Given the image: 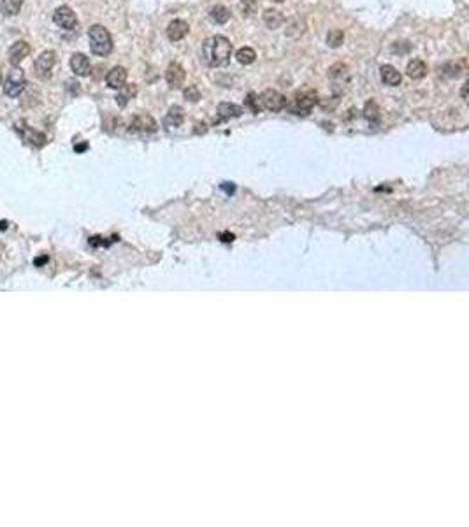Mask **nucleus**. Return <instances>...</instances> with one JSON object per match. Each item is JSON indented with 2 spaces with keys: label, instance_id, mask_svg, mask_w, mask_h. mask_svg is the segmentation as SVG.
Returning <instances> with one entry per match:
<instances>
[{
  "label": "nucleus",
  "instance_id": "1",
  "mask_svg": "<svg viewBox=\"0 0 469 527\" xmlns=\"http://www.w3.org/2000/svg\"><path fill=\"white\" fill-rule=\"evenodd\" d=\"M232 56V43L225 36H213L202 44V60L211 67H223Z\"/></svg>",
  "mask_w": 469,
  "mask_h": 527
},
{
  "label": "nucleus",
  "instance_id": "2",
  "mask_svg": "<svg viewBox=\"0 0 469 527\" xmlns=\"http://www.w3.org/2000/svg\"><path fill=\"white\" fill-rule=\"evenodd\" d=\"M88 39H90V49L97 56H107L113 51V37L104 28L102 25H93L88 30Z\"/></svg>",
  "mask_w": 469,
  "mask_h": 527
},
{
  "label": "nucleus",
  "instance_id": "3",
  "mask_svg": "<svg viewBox=\"0 0 469 527\" xmlns=\"http://www.w3.org/2000/svg\"><path fill=\"white\" fill-rule=\"evenodd\" d=\"M318 102V93L311 88H304L297 91L294 97V113L296 114H309V111Z\"/></svg>",
  "mask_w": 469,
  "mask_h": 527
},
{
  "label": "nucleus",
  "instance_id": "4",
  "mask_svg": "<svg viewBox=\"0 0 469 527\" xmlns=\"http://www.w3.org/2000/svg\"><path fill=\"white\" fill-rule=\"evenodd\" d=\"M56 63V53L53 49H46L43 51L34 62V71L39 79H49L51 78V71Z\"/></svg>",
  "mask_w": 469,
  "mask_h": 527
},
{
  "label": "nucleus",
  "instance_id": "5",
  "mask_svg": "<svg viewBox=\"0 0 469 527\" xmlns=\"http://www.w3.org/2000/svg\"><path fill=\"white\" fill-rule=\"evenodd\" d=\"M25 87H27L25 72H23V69H20L18 65H16V67L9 72V78L4 85V93L7 95V97L14 98V97H18V95H21V91L25 90Z\"/></svg>",
  "mask_w": 469,
  "mask_h": 527
},
{
  "label": "nucleus",
  "instance_id": "6",
  "mask_svg": "<svg viewBox=\"0 0 469 527\" xmlns=\"http://www.w3.org/2000/svg\"><path fill=\"white\" fill-rule=\"evenodd\" d=\"M258 102H260V106L264 107V109L272 111V113H278V111L287 107V98H285V95H281L280 91H276V90H272V88H267V90L262 91L260 97H258Z\"/></svg>",
  "mask_w": 469,
  "mask_h": 527
},
{
  "label": "nucleus",
  "instance_id": "7",
  "mask_svg": "<svg viewBox=\"0 0 469 527\" xmlns=\"http://www.w3.org/2000/svg\"><path fill=\"white\" fill-rule=\"evenodd\" d=\"M53 21H55L58 27L65 28V30H72V28H76V25H78V16H76V12L72 11L71 7H67V5H60V7L55 11V14H53Z\"/></svg>",
  "mask_w": 469,
  "mask_h": 527
},
{
  "label": "nucleus",
  "instance_id": "8",
  "mask_svg": "<svg viewBox=\"0 0 469 527\" xmlns=\"http://www.w3.org/2000/svg\"><path fill=\"white\" fill-rule=\"evenodd\" d=\"M185 78L186 72L183 69V65H179L177 62L169 63V67L166 71V79L171 88H181V85L185 83Z\"/></svg>",
  "mask_w": 469,
  "mask_h": 527
},
{
  "label": "nucleus",
  "instance_id": "9",
  "mask_svg": "<svg viewBox=\"0 0 469 527\" xmlns=\"http://www.w3.org/2000/svg\"><path fill=\"white\" fill-rule=\"evenodd\" d=\"M28 53H30V46H28L27 41H16V43L9 47V53H7L9 63L14 65V67L16 65H20V63L28 56Z\"/></svg>",
  "mask_w": 469,
  "mask_h": 527
},
{
  "label": "nucleus",
  "instance_id": "10",
  "mask_svg": "<svg viewBox=\"0 0 469 527\" xmlns=\"http://www.w3.org/2000/svg\"><path fill=\"white\" fill-rule=\"evenodd\" d=\"M71 69L76 76H81V78H83V76H90L91 63L86 55H83V53H74V55L71 56Z\"/></svg>",
  "mask_w": 469,
  "mask_h": 527
},
{
  "label": "nucleus",
  "instance_id": "11",
  "mask_svg": "<svg viewBox=\"0 0 469 527\" xmlns=\"http://www.w3.org/2000/svg\"><path fill=\"white\" fill-rule=\"evenodd\" d=\"M106 83L109 88H115V90H120V88L125 87L127 83V69L118 65V67H113L106 76Z\"/></svg>",
  "mask_w": 469,
  "mask_h": 527
},
{
  "label": "nucleus",
  "instance_id": "12",
  "mask_svg": "<svg viewBox=\"0 0 469 527\" xmlns=\"http://www.w3.org/2000/svg\"><path fill=\"white\" fill-rule=\"evenodd\" d=\"M188 30H190V27L186 21L174 20V21H171L169 27H167V39L172 41V43H177V41L185 39Z\"/></svg>",
  "mask_w": 469,
  "mask_h": 527
},
{
  "label": "nucleus",
  "instance_id": "13",
  "mask_svg": "<svg viewBox=\"0 0 469 527\" xmlns=\"http://www.w3.org/2000/svg\"><path fill=\"white\" fill-rule=\"evenodd\" d=\"M329 78L334 81V85L348 83V78H350L348 65L343 62H338V63H334V65H331V67H329Z\"/></svg>",
  "mask_w": 469,
  "mask_h": 527
},
{
  "label": "nucleus",
  "instance_id": "14",
  "mask_svg": "<svg viewBox=\"0 0 469 527\" xmlns=\"http://www.w3.org/2000/svg\"><path fill=\"white\" fill-rule=\"evenodd\" d=\"M16 129H18V132L23 135L25 141L30 142V144L43 146L44 142H46V135H44L43 132H39V130L32 129V127H16Z\"/></svg>",
  "mask_w": 469,
  "mask_h": 527
},
{
  "label": "nucleus",
  "instance_id": "15",
  "mask_svg": "<svg viewBox=\"0 0 469 527\" xmlns=\"http://www.w3.org/2000/svg\"><path fill=\"white\" fill-rule=\"evenodd\" d=\"M380 74H382V81L385 85H388V87H397V85H401V81H402L401 72H399L395 67H392V65H382Z\"/></svg>",
  "mask_w": 469,
  "mask_h": 527
},
{
  "label": "nucleus",
  "instance_id": "16",
  "mask_svg": "<svg viewBox=\"0 0 469 527\" xmlns=\"http://www.w3.org/2000/svg\"><path fill=\"white\" fill-rule=\"evenodd\" d=\"M132 129L141 130V132H153V130H157V122L148 114H139L132 120Z\"/></svg>",
  "mask_w": 469,
  "mask_h": 527
},
{
  "label": "nucleus",
  "instance_id": "17",
  "mask_svg": "<svg viewBox=\"0 0 469 527\" xmlns=\"http://www.w3.org/2000/svg\"><path fill=\"white\" fill-rule=\"evenodd\" d=\"M443 71H445V74L448 76V78H461V76L466 74V71H468V62H466L464 58L455 60V62L446 63Z\"/></svg>",
  "mask_w": 469,
  "mask_h": 527
},
{
  "label": "nucleus",
  "instance_id": "18",
  "mask_svg": "<svg viewBox=\"0 0 469 527\" xmlns=\"http://www.w3.org/2000/svg\"><path fill=\"white\" fill-rule=\"evenodd\" d=\"M285 18L283 14H281L280 11H276V9H267V11L264 12V23L267 28H271V30H276V28H280L281 25H283Z\"/></svg>",
  "mask_w": 469,
  "mask_h": 527
},
{
  "label": "nucleus",
  "instance_id": "19",
  "mask_svg": "<svg viewBox=\"0 0 469 527\" xmlns=\"http://www.w3.org/2000/svg\"><path fill=\"white\" fill-rule=\"evenodd\" d=\"M406 74L410 76L411 79H422V78H426V74H427V65L422 62V60L415 58L408 63Z\"/></svg>",
  "mask_w": 469,
  "mask_h": 527
},
{
  "label": "nucleus",
  "instance_id": "20",
  "mask_svg": "<svg viewBox=\"0 0 469 527\" xmlns=\"http://www.w3.org/2000/svg\"><path fill=\"white\" fill-rule=\"evenodd\" d=\"M209 18H211V21H214L216 25H225L230 20V11L227 7H223V5H214V7L209 11Z\"/></svg>",
  "mask_w": 469,
  "mask_h": 527
},
{
  "label": "nucleus",
  "instance_id": "21",
  "mask_svg": "<svg viewBox=\"0 0 469 527\" xmlns=\"http://www.w3.org/2000/svg\"><path fill=\"white\" fill-rule=\"evenodd\" d=\"M241 113H243V109H241L239 106H236V104L221 102L220 106H218V114H220L221 118H225V120L236 118V116H239Z\"/></svg>",
  "mask_w": 469,
  "mask_h": 527
},
{
  "label": "nucleus",
  "instance_id": "22",
  "mask_svg": "<svg viewBox=\"0 0 469 527\" xmlns=\"http://www.w3.org/2000/svg\"><path fill=\"white\" fill-rule=\"evenodd\" d=\"M183 118H185V114H183L181 107L172 106L169 109V113H167V116H166V125L167 127H179L183 123Z\"/></svg>",
  "mask_w": 469,
  "mask_h": 527
},
{
  "label": "nucleus",
  "instance_id": "23",
  "mask_svg": "<svg viewBox=\"0 0 469 527\" xmlns=\"http://www.w3.org/2000/svg\"><path fill=\"white\" fill-rule=\"evenodd\" d=\"M21 5H23V0H2L0 2V9L4 16H16L21 11Z\"/></svg>",
  "mask_w": 469,
  "mask_h": 527
},
{
  "label": "nucleus",
  "instance_id": "24",
  "mask_svg": "<svg viewBox=\"0 0 469 527\" xmlns=\"http://www.w3.org/2000/svg\"><path fill=\"white\" fill-rule=\"evenodd\" d=\"M304 32H306V23L302 20H292L287 27V36L294 37V39H299L300 36H304Z\"/></svg>",
  "mask_w": 469,
  "mask_h": 527
},
{
  "label": "nucleus",
  "instance_id": "25",
  "mask_svg": "<svg viewBox=\"0 0 469 527\" xmlns=\"http://www.w3.org/2000/svg\"><path fill=\"white\" fill-rule=\"evenodd\" d=\"M236 58H237V62L243 63V65H250V63L255 62L256 53H255V49H252V47L245 46V47H241V49H237Z\"/></svg>",
  "mask_w": 469,
  "mask_h": 527
},
{
  "label": "nucleus",
  "instance_id": "26",
  "mask_svg": "<svg viewBox=\"0 0 469 527\" xmlns=\"http://www.w3.org/2000/svg\"><path fill=\"white\" fill-rule=\"evenodd\" d=\"M343 43H344L343 30H338V28H334V30H331L327 34V44L331 47H339Z\"/></svg>",
  "mask_w": 469,
  "mask_h": 527
},
{
  "label": "nucleus",
  "instance_id": "27",
  "mask_svg": "<svg viewBox=\"0 0 469 527\" xmlns=\"http://www.w3.org/2000/svg\"><path fill=\"white\" fill-rule=\"evenodd\" d=\"M364 116H366L367 120H371V122H375V120L380 118V107H378V104H376L375 100H369V102H366V107H364Z\"/></svg>",
  "mask_w": 469,
  "mask_h": 527
},
{
  "label": "nucleus",
  "instance_id": "28",
  "mask_svg": "<svg viewBox=\"0 0 469 527\" xmlns=\"http://www.w3.org/2000/svg\"><path fill=\"white\" fill-rule=\"evenodd\" d=\"M135 91H137V90H135L134 85H128V87H127L122 93H118V97H116V102H118L122 107L127 106V102H128V100H130V98L135 95Z\"/></svg>",
  "mask_w": 469,
  "mask_h": 527
},
{
  "label": "nucleus",
  "instance_id": "29",
  "mask_svg": "<svg viewBox=\"0 0 469 527\" xmlns=\"http://www.w3.org/2000/svg\"><path fill=\"white\" fill-rule=\"evenodd\" d=\"M239 9L243 12V16L253 14L256 9V0H239Z\"/></svg>",
  "mask_w": 469,
  "mask_h": 527
},
{
  "label": "nucleus",
  "instance_id": "30",
  "mask_svg": "<svg viewBox=\"0 0 469 527\" xmlns=\"http://www.w3.org/2000/svg\"><path fill=\"white\" fill-rule=\"evenodd\" d=\"M183 95H185V98H186V100H190V102H197L199 98H201V91H199L195 87H188V88H185V91H183Z\"/></svg>",
  "mask_w": 469,
  "mask_h": 527
},
{
  "label": "nucleus",
  "instance_id": "31",
  "mask_svg": "<svg viewBox=\"0 0 469 527\" xmlns=\"http://www.w3.org/2000/svg\"><path fill=\"white\" fill-rule=\"evenodd\" d=\"M246 104H248V106L252 107L253 113H258V111H260V107H262L260 102H258V97H256L255 93H250V95H248V98H246Z\"/></svg>",
  "mask_w": 469,
  "mask_h": 527
},
{
  "label": "nucleus",
  "instance_id": "32",
  "mask_svg": "<svg viewBox=\"0 0 469 527\" xmlns=\"http://www.w3.org/2000/svg\"><path fill=\"white\" fill-rule=\"evenodd\" d=\"M468 87H469V83H464L462 85V90H461V97L464 98V100H468Z\"/></svg>",
  "mask_w": 469,
  "mask_h": 527
},
{
  "label": "nucleus",
  "instance_id": "33",
  "mask_svg": "<svg viewBox=\"0 0 469 527\" xmlns=\"http://www.w3.org/2000/svg\"><path fill=\"white\" fill-rule=\"evenodd\" d=\"M85 150H86V144H79V146H76V151H85Z\"/></svg>",
  "mask_w": 469,
  "mask_h": 527
},
{
  "label": "nucleus",
  "instance_id": "34",
  "mask_svg": "<svg viewBox=\"0 0 469 527\" xmlns=\"http://www.w3.org/2000/svg\"><path fill=\"white\" fill-rule=\"evenodd\" d=\"M46 260H47L46 257H43V259H37V260H36V265H41V264H44Z\"/></svg>",
  "mask_w": 469,
  "mask_h": 527
},
{
  "label": "nucleus",
  "instance_id": "35",
  "mask_svg": "<svg viewBox=\"0 0 469 527\" xmlns=\"http://www.w3.org/2000/svg\"><path fill=\"white\" fill-rule=\"evenodd\" d=\"M271 2H276V4H281V2H285V0H271Z\"/></svg>",
  "mask_w": 469,
  "mask_h": 527
},
{
  "label": "nucleus",
  "instance_id": "36",
  "mask_svg": "<svg viewBox=\"0 0 469 527\" xmlns=\"http://www.w3.org/2000/svg\"><path fill=\"white\" fill-rule=\"evenodd\" d=\"M0 85H2V69H0Z\"/></svg>",
  "mask_w": 469,
  "mask_h": 527
}]
</instances>
